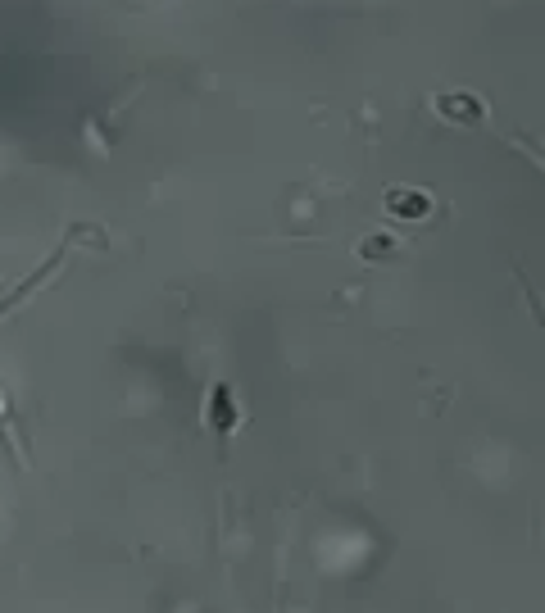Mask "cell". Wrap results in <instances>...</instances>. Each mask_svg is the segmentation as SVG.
Wrapping results in <instances>:
<instances>
[{
  "label": "cell",
  "mask_w": 545,
  "mask_h": 613,
  "mask_svg": "<svg viewBox=\"0 0 545 613\" xmlns=\"http://www.w3.org/2000/svg\"><path fill=\"white\" fill-rule=\"evenodd\" d=\"M387 209L396 218H427L432 214V200L418 196V191H387Z\"/></svg>",
  "instance_id": "obj_3"
},
{
  "label": "cell",
  "mask_w": 545,
  "mask_h": 613,
  "mask_svg": "<svg viewBox=\"0 0 545 613\" xmlns=\"http://www.w3.org/2000/svg\"><path fill=\"white\" fill-rule=\"evenodd\" d=\"M436 109L455 123H477L486 114L482 96H473V91H446V96H436Z\"/></svg>",
  "instance_id": "obj_2"
},
{
  "label": "cell",
  "mask_w": 545,
  "mask_h": 613,
  "mask_svg": "<svg viewBox=\"0 0 545 613\" xmlns=\"http://www.w3.org/2000/svg\"><path fill=\"white\" fill-rule=\"evenodd\" d=\"M391 250H396V246H391V241L373 237V241H368V250H359V255H368V259H382V255H391Z\"/></svg>",
  "instance_id": "obj_5"
},
{
  "label": "cell",
  "mask_w": 545,
  "mask_h": 613,
  "mask_svg": "<svg viewBox=\"0 0 545 613\" xmlns=\"http://www.w3.org/2000/svg\"><path fill=\"white\" fill-rule=\"evenodd\" d=\"M60 259H64V250H55V255H50V259H46V264H41V268H37V273H32V277H28V282H23V287H19V291H14V296H5V300H0V314H10V309H14V305H19V300H23V296H32V291H37V287H41V282H46V277H50V273H55V268H60Z\"/></svg>",
  "instance_id": "obj_4"
},
{
  "label": "cell",
  "mask_w": 545,
  "mask_h": 613,
  "mask_svg": "<svg viewBox=\"0 0 545 613\" xmlns=\"http://www.w3.org/2000/svg\"><path fill=\"white\" fill-rule=\"evenodd\" d=\"M205 423L214 432H232L237 427V400H232V386H209V400H205Z\"/></svg>",
  "instance_id": "obj_1"
}]
</instances>
